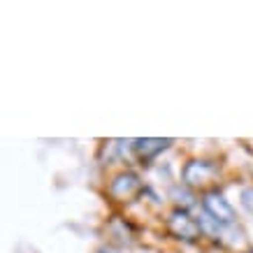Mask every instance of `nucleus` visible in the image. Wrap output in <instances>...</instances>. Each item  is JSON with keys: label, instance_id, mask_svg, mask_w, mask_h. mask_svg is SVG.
<instances>
[{"label": "nucleus", "instance_id": "1", "mask_svg": "<svg viewBox=\"0 0 253 253\" xmlns=\"http://www.w3.org/2000/svg\"><path fill=\"white\" fill-rule=\"evenodd\" d=\"M202 209H205L218 225H232V223H235V209H232V205L223 198L218 191H211L205 195Z\"/></svg>", "mask_w": 253, "mask_h": 253}, {"label": "nucleus", "instance_id": "2", "mask_svg": "<svg viewBox=\"0 0 253 253\" xmlns=\"http://www.w3.org/2000/svg\"><path fill=\"white\" fill-rule=\"evenodd\" d=\"M168 228H169V232L179 239H195V237H200V232H202L200 223L195 221L186 209H174V211L169 214Z\"/></svg>", "mask_w": 253, "mask_h": 253}, {"label": "nucleus", "instance_id": "3", "mask_svg": "<svg viewBox=\"0 0 253 253\" xmlns=\"http://www.w3.org/2000/svg\"><path fill=\"white\" fill-rule=\"evenodd\" d=\"M216 174H218V169L209 161H191V163H186V168H184L186 186H205V184H209Z\"/></svg>", "mask_w": 253, "mask_h": 253}, {"label": "nucleus", "instance_id": "4", "mask_svg": "<svg viewBox=\"0 0 253 253\" xmlns=\"http://www.w3.org/2000/svg\"><path fill=\"white\" fill-rule=\"evenodd\" d=\"M139 188H142V184H139L137 174H132V172H121V174H116L114 179H112V184H109V193H112L116 200L132 198Z\"/></svg>", "mask_w": 253, "mask_h": 253}, {"label": "nucleus", "instance_id": "5", "mask_svg": "<svg viewBox=\"0 0 253 253\" xmlns=\"http://www.w3.org/2000/svg\"><path fill=\"white\" fill-rule=\"evenodd\" d=\"M168 146H169V139H161V137H144V139H135V142H132L135 154L144 163L156 158L158 154H163Z\"/></svg>", "mask_w": 253, "mask_h": 253}, {"label": "nucleus", "instance_id": "6", "mask_svg": "<svg viewBox=\"0 0 253 253\" xmlns=\"http://www.w3.org/2000/svg\"><path fill=\"white\" fill-rule=\"evenodd\" d=\"M172 195H174L176 202H179V205H184V207H191V205H193V195L186 191V188H174V191H172Z\"/></svg>", "mask_w": 253, "mask_h": 253}, {"label": "nucleus", "instance_id": "7", "mask_svg": "<svg viewBox=\"0 0 253 253\" xmlns=\"http://www.w3.org/2000/svg\"><path fill=\"white\" fill-rule=\"evenodd\" d=\"M239 200H242V207L253 216V188H244L242 195H239Z\"/></svg>", "mask_w": 253, "mask_h": 253}]
</instances>
